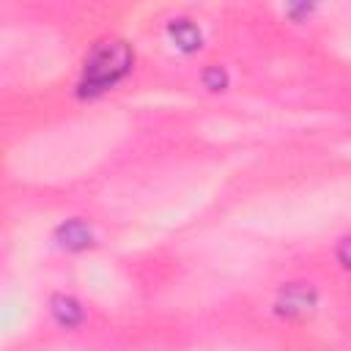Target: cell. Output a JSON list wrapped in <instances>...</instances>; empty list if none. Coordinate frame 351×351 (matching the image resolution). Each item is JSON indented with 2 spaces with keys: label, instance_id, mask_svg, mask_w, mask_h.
<instances>
[{
  "label": "cell",
  "instance_id": "obj_1",
  "mask_svg": "<svg viewBox=\"0 0 351 351\" xmlns=\"http://www.w3.org/2000/svg\"><path fill=\"white\" fill-rule=\"evenodd\" d=\"M129 69H132V49L126 47V41H99L85 58L80 88L88 96L101 93L112 88Z\"/></svg>",
  "mask_w": 351,
  "mask_h": 351
}]
</instances>
